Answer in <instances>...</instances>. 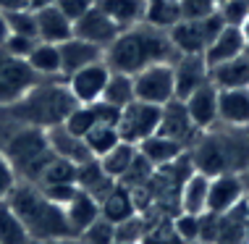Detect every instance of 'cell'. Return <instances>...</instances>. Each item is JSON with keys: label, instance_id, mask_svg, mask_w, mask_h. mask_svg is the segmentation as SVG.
Wrapping results in <instances>:
<instances>
[{"label": "cell", "instance_id": "20", "mask_svg": "<svg viewBox=\"0 0 249 244\" xmlns=\"http://www.w3.org/2000/svg\"><path fill=\"white\" fill-rule=\"evenodd\" d=\"M244 50H247V42H244V37H241L239 26H223V29L215 35V39L210 42V47L205 50L202 58L207 60V66H210V71H213L215 66H223L228 60L239 58Z\"/></svg>", "mask_w": 249, "mask_h": 244}, {"label": "cell", "instance_id": "47", "mask_svg": "<svg viewBox=\"0 0 249 244\" xmlns=\"http://www.w3.org/2000/svg\"><path fill=\"white\" fill-rule=\"evenodd\" d=\"M239 29H241V37H244V42H247V47H249V16H247V21L241 24Z\"/></svg>", "mask_w": 249, "mask_h": 244}, {"label": "cell", "instance_id": "30", "mask_svg": "<svg viewBox=\"0 0 249 244\" xmlns=\"http://www.w3.org/2000/svg\"><path fill=\"white\" fill-rule=\"evenodd\" d=\"M103 100L105 105H113V108H126L129 103L137 100L134 94V79L131 74H121V71H110V76L105 81V90H103Z\"/></svg>", "mask_w": 249, "mask_h": 244}, {"label": "cell", "instance_id": "4", "mask_svg": "<svg viewBox=\"0 0 249 244\" xmlns=\"http://www.w3.org/2000/svg\"><path fill=\"white\" fill-rule=\"evenodd\" d=\"M73 105H76V100L71 97L63 79H39L32 90H26L5 111L21 126L50 129L63 124L69 118V113L73 111Z\"/></svg>", "mask_w": 249, "mask_h": 244}, {"label": "cell", "instance_id": "41", "mask_svg": "<svg viewBox=\"0 0 249 244\" xmlns=\"http://www.w3.org/2000/svg\"><path fill=\"white\" fill-rule=\"evenodd\" d=\"M55 5H58V11L73 24V21H79L95 3H92V0H55Z\"/></svg>", "mask_w": 249, "mask_h": 244}, {"label": "cell", "instance_id": "28", "mask_svg": "<svg viewBox=\"0 0 249 244\" xmlns=\"http://www.w3.org/2000/svg\"><path fill=\"white\" fill-rule=\"evenodd\" d=\"M181 21L178 0H144V21L160 32H171Z\"/></svg>", "mask_w": 249, "mask_h": 244}, {"label": "cell", "instance_id": "7", "mask_svg": "<svg viewBox=\"0 0 249 244\" xmlns=\"http://www.w3.org/2000/svg\"><path fill=\"white\" fill-rule=\"evenodd\" d=\"M223 21H220L218 13L207 19H197V21H178L168 32L173 47H176L178 56H205V50L210 47V42L215 39L220 29H223Z\"/></svg>", "mask_w": 249, "mask_h": 244}, {"label": "cell", "instance_id": "1", "mask_svg": "<svg viewBox=\"0 0 249 244\" xmlns=\"http://www.w3.org/2000/svg\"><path fill=\"white\" fill-rule=\"evenodd\" d=\"M189 160L194 171L207 176L244 173L249 168V126L215 124L207 131H199L189 147Z\"/></svg>", "mask_w": 249, "mask_h": 244}, {"label": "cell", "instance_id": "3", "mask_svg": "<svg viewBox=\"0 0 249 244\" xmlns=\"http://www.w3.org/2000/svg\"><path fill=\"white\" fill-rule=\"evenodd\" d=\"M176 47H173L168 32H160L155 26L137 24L124 29L105 50L103 60L110 71L121 74H137L152 63H173L176 60Z\"/></svg>", "mask_w": 249, "mask_h": 244}, {"label": "cell", "instance_id": "19", "mask_svg": "<svg viewBox=\"0 0 249 244\" xmlns=\"http://www.w3.org/2000/svg\"><path fill=\"white\" fill-rule=\"evenodd\" d=\"M215 244H244L249 234V205L244 200L226 213H215Z\"/></svg>", "mask_w": 249, "mask_h": 244}, {"label": "cell", "instance_id": "38", "mask_svg": "<svg viewBox=\"0 0 249 244\" xmlns=\"http://www.w3.org/2000/svg\"><path fill=\"white\" fill-rule=\"evenodd\" d=\"M218 16L226 26H241L249 16V3L247 0H223L218 5Z\"/></svg>", "mask_w": 249, "mask_h": 244}, {"label": "cell", "instance_id": "44", "mask_svg": "<svg viewBox=\"0 0 249 244\" xmlns=\"http://www.w3.org/2000/svg\"><path fill=\"white\" fill-rule=\"evenodd\" d=\"M48 5H55V0H26V8H32V11L48 8Z\"/></svg>", "mask_w": 249, "mask_h": 244}, {"label": "cell", "instance_id": "13", "mask_svg": "<svg viewBox=\"0 0 249 244\" xmlns=\"http://www.w3.org/2000/svg\"><path fill=\"white\" fill-rule=\"evenodd\" d=\"M171 66H173V81H176V100L189 97L197 87L213 81L210 66L202 56H176Z\"/></svg>", "mask_w": 249, "mask_h": 244}, {"label": "cell", "instance_id": "23", "mask_svg": "<svg viewBox=\"0 0 249 244\" xmlns=\"http://www.w3.org/2000/svg\"><path fill=\"white\" fill-rule=\"evenodd\" d=\"M137 150L155 168V171H158V168L171 166V163H176L181 158V155H186L184 145H178V142L168 139V137H163V134H158V131H155L152 137H147L144 142H139Z\"/></svg>", "mask_w": 249, "mask_h": 244}, {"label": "cell", "instance_id": "48", "mask_svg": "<svg viewBox=\"0 0 249 244\" xmlns=\"http://www.w3.org/2000/svg\"><path fill=\"white\" fill-rule=\"evenodd\" d=\"M50 244H82L79 239H66V242H50Z\"/></svg>", "mask_w": 249, "mask_h": 244}, {"label": "cell", "instance_id": "26", "mask_svg": "<svg viewBox=\"0 0 249 244\" xmlns=\"http://www.w3.org/2000/svg\"><path fill=\"white\" fill-rule=\"evenodd\" d=\"M95 5L121 32L144 21V0H95Z\"/></svg>", "mask_w": 249, "mask_h": 244}, {"label": "cell", "instance_id": "37", "mask_svg": "<svg viewBox=\"0 0 249 244\" xmlns=\"http://www.w3.org/2000/svg\"><path fill=\"white\" fill-rule=\"evenodd\" d=\"M79 242H82V244H113V242H116V226H113L107 218L100 215L89 228H84V231H82Z\"/></svg>", "mask_w": 249, "mask_h": 244}, {"label": "cell", "instance_id": "29", "mask_svg": "<svg viewBox=\"0 0 249 244\" xmlns=\"http://www.w3.org/2000/svg\"><path fill=\"white\" fill-rule=\"evenodd\" d=\"M134 160H137V147L129 145V142H118L113 150H107L103 158H97L100 168H103L113 181L124 179V176L129 173V168L134 166Z\"/></svg>", "mask_w": 249, "mask_h": 244}, {"label": "cell", "instance_id": "24", "mask_svg": "<svg viewBox=\"0 0 249 244\" xmlns=\"http://www.w3.org/2000/svg\"><path fill=\"white\" fill-rule=\"evenodd\" d=\"M63 213H66V221H69L73 236L79 239L84 228H89L92 223L100 218V202L92 197V194H87L84 189H79V192L63 205Z\"/></svg>", "mask_w": 249, "mask_h": 244}, {"label": "cell", "instance_id": "15", "mask_svg": "<svg viewBox=\"0 0 249 244\" xmlns=\"http://www.w3.org/2000/svg\"><path fill=\"white\" fill-rule=\"evenodd\" d=\"M181 103H184L192 124L197 126L199 131H207V129H213L218 124V87H215L213 81L197 87V90H194L189 97H184Z\"/></svg>", "mask_w": 249, "mask_h": 244}, {"label": "cell", "instance_id": "31", "mask_svg": "<svg viewBox=\"0 0 249 244\" xmlns=\"http://www.w3.org/2000/svg\"><path fill=\"white\" fill-rule=\"evenodd\" d=\"M0 244H32L24 223L5 200H0Z\"/></svg>", "mask_w": 249, "mask_h": 244}, {"label": "cell", "instance_id": "42", "mask_svg": "<svg viewBox=\"0 0 249 244\" xmlns=\"http://www.w3.org/2000/svg\"><path fill=\"white\" fill-rule=\"evenodd\" d=\"M16 173H13V168H11V163L5 160V155L0 152V200H5L11 194V189L16 187Z\"/></svg>", "mask_w": 249, "mask_h": 244}, {"label": "cell", "instance_id": "8", "mask_svg": "<svg viewBox=\"0 0 249 244\" xmlns=\"http://www.w3.org/2000/svg\"><path fill=\"white\" fill-rule=\"evenodd\" d=\"M158 124H160V108L134 100L126 108H121L116 129L121 142H129V145L137 147L139 142H144L147 137H152L158 131Z\"/></svg>", "mask_w": 249, "mask_h": 244}, {"label": "cell", "instance_id": "18", "mask_svg": "<svg viewBox=\"0 0 249 244\" xmlns=\"http://www.w3.org/2000/svg\"><path fill=\"white\" fill-rule=\"evenodd\" d=\"M60 50V76H69V74L84 69V66H92L97 60H103L105 53L100 50L97 45L87 42V39H79V37H69L66 42L58 45Z\"/></svg>", "mask_w": 249, "mask_h": 244}, {"label": "cell", "instance_id": "9", "mask_svg": "<svg viewBox=\"0 0 249 244\" xmlns=\"http://www.w3.org/2000/svg\"><path fill=\"white\" fill-rule=\"evenodd\" d=\"M39 81V76L29 69L24 58H13L0 47V108L13 105L18 97L32 90Z\"/></svg>", "mask_w": 249, "mask_h": 244}, {"label": "cell", "instance_id": "40", "mask_svg": "<svg viewBox=\"0 0 249 244\" xmlns=\"http://www.w3.org/2000/svg\"><path fill=\"white\" fill-rule=\"evenodd\" d=\"M39 42V39H35V37H21V35H8L3 39V50L5 53H11L13 58H24L26 60V56L32 53V47H35Z\"/></svg>", "mask_w": 249, "mask_h": 244}, {"label": "cell", "instance_id": "52", "mask_svg": "<svg viewBox=\"0 0 249 244\" xmlns=\"http://www.w3.org/2000/svg\"><path fill=\"white\" fill-rule=\"evenodd\" d=\"M92 3H95V0H92Z\"/></svg>", "mask_w": 249, "mask_h": 244}, {"label": "cell", "instance_id": "53", "mask_svg": "<svg viewBox=\"0 0 249 244\" xmlns=\"http://www.w3.org/2000/svg\"><path fill=\"white\" fill-rule=\"evenodd\" d=\"M139 244H142V242H139Z\"/></svg>", "mask_w": 249, "mask_h": 244}, {"label": "cell", "instance_id": "32", "mask_svg": "<svg viewBox=\"0 0 249 244\" xmlns=\"http://www.w3.org/2000/svg\"><path fill=\"white\" fill-rule=\"evenodd\" d=\"M84 142H87V147H89L92 158H103L107 150H113V147L118 145L121 137H118V129L116 126L97 124V126H92L89 131L84 134Z\"/></svg>", "mask_w": 249, "mask_h": 244}, {"label": "cell", "instance_id": "46", "mask_svg": "<svg viewBox=\"0 0 249 244\" xmlns=\"http://www.w3.org/2000/svg\"><path fill=\"white\" fill-rule=\"evenodd\" d=\"M241 184H244V202L249 205V168L241 173Z\"/></svg>", "mask_w": 249, "mask_h": 244}, {"label": "cell", "instance_id": "54", "mask_svg": "<svg viewBox=\"0 0 249 244\" xmlns=\"http://www.w3.org/2000/svg\"><path fill=\"white\" fill-rule=\"evenodd\" d=\"M247 3H249V0H247Z\"/></svg>", "mask_w": 249, "mask_h": 244}, {"label": "cell", "instance_id": "33", "mask_svg": "<svg viewBox=\"0 0 249 244\" xmlns=\"http://www.w3.org/2000/svg\"><path fill=\"white\" fill-rule=\"evenodd\" d=\"M53 184H76V166L69 160L53 158L50 166L42 171L35 187H53Z\"/></svg>", "mask_w": 249, "mask_h": 244}, {"label": "cell", "instance_id": "17", "mask_svg": "<svg viewBox=\"0 0 249 244\" xmlns=\"http://www.w3.org/2000/svg\"><path fill=\"white\" fill-rule=\"evenodd\" d=\"M45 134H48V145H50V150L55 158L69 160L73 166H82V163L92 160V152H89V147H87V142L82 137H76L73 131H69L63 124L45 129Z\"/></svg>", "mask_w": 249, "mask_h": 244}, {"label": "cell", "instance_id": "34", "mask_svg": "<svg viewBox=\"0 0 249 244\" xmlns=\"http://www.w3.org/2000/svg\"><path fill=\"white\" fill-rule=\"evenodd\" d=\"M63 126L69 129V131H73L76 137H82L84 139V134L89 131L92 126H97V108L95 103H89V105H73V111L69 113V118L63 121Z\"/></svg>", "mask_w": 249, "mask_h": 244}, {"label": "cell", "instance_id": "50", "mask_svg": "<svg viewBox=\"0 0 249 244\" xmlns=\"http://www.w3.org/2000/svg\"><path fill=\"white\" fill-rule=\"evenodd\" d=\"M186 244H199V242H186Z\"/></svg>", "mask_w": 249, "mask_h": 244}, {"label": "cell", "instance_id": "12", "mask_svg": "<svg viewBox=\"0 0 249 244\" xmlns=\"http://www.w3.org/2000/svg\"><path fill=\"white\" fill-rule=\"evenodd\" d=\"M118 35H121V29L105 16L103 11L97 8V5H92V8L87 11L84 16L79 19V21H73V37L87 39V42L97 45L103 53L110 47V42H113Z\"/></svg>", "mask_w": 249, "mask_h": 244}, {"label": "cell", "instance_id": "11", "mask_svg": "<svg viewBox=\"0 0 249 244\" xmlns=\"http://www.w3.org/2000/svg\"><path fill=\"white\" fill-rule=\"evenodd\" d=\"M158 134H163V137L178 142V145L186 147V152H189V147L194 145V139L199 137V129L192 124L189 113H186V108L181 100H171V103H165L160 108V124H158Z\"/></svg>", "mask_w": 249, "mask_h": 244}, {"label": "cell", "instance_id": "43", "mask_svg": "<svg viewBox=\"0 0 249 244\" xmlns=\"http://www.w3.org/2000/svg\"><path fill=\"white\" fill-rule=\"evenodd\" d=\"M26 0H0V11H13V8H24Z\"/></svg>", "mask_w": 249, "mask_h": 244}, {"label": "cell", "instance_id": "49", "mask_svg": "<svg viewBox=\"0 0 249 244\" xmlns=\"http://www.w3.org/2000/svg\"><path fill=\"white\" fill-rule=\"evenodd\" d=\"M213 3H215V5H220V3H223V0H213Z\"/></svg>", "mask_w": 249, "mask_h": 244}, {"label": "cell", "instance_id": "6", "mask_svg": "<svg viewBox=\"0 0 249 244\" xmlns=\"http://www.w3.org/2000/svg\"><path fill=\"white\" fill-rule=\"evenodd\" d=\"M134 79V94L139 103L163 108L165 103L176 100V81H173V66L171 63H152L147 69L131 74Z\"/></svg>", "mask_w": 249, "mask_h": 244}, {"label": "cell", "instance_id": "22", "mask_svg": "<svg viewBox=\"0 0 249 244\" xmlns=\"http://www.w3.org/2000/svg\"><path fill=\"white\" fill-rule=\"evenodd\" d=\"M35 21H37V39L39 42L60 45L69 37H73V24L58 11V5H48V8L35 11Z\"/></svg>", "mask_w": 249, "mask_h": 244}, {"label": "cell", "instance_id": "51", "mask_svg": "<svg viewBox=\"0 0 249 244\" xmlns=\"http://www.w3.org/2000/svg\"><path fill=\"white\" fill-rule=\"evenodd\" d=\"M244 244H249V234H247V242H244Z\"/></svg>", "mask_w": 249, "mask_h": 244}, {"label": "cell", "instance_id": "35", "mask_svg": "<svg viewBox=\"0 0 249 244\" xmlns=\"http://www.w3.org/2000/svg\"><path fill=\"white\" fill-rule=\"evenodd\" d=\"M5 24H8V35H21V37H35L37 39V21L32 8H13L5 11Z\"/></svg>", "mask_w": 249, "mask_h": 244}, {"label": "cell", "instance_id": "16", "mask_svg": "<svg viewBox=\"0 0 249 244\" xmlns=\"http://www.w3.org/2000/svg\"><path fill=\"white\" fill-rule=\"evenodd\" d=\"M218 124L249 126V87H218Z\"/></svg>", "mask_w": 249, "mask_h": 244}, {"label": "cell", "instance_id": "10", "mask_svg": "<svg viewBox=\"0 0 249 244\" xmlns=\"http://www.w3.org/2000/svg\"><path fill=\"white\" fill-rule=\"evenodd\" d=\"M107 76H110L107 63L105 60H97V63L84 66V69L69 74L63 81H66V87H69L71 97L76 100L79 105H89V103H97V100L103 97Z\"/></svg>", "mask_w": 249, "mask_h": 244}, {"label": "cell", "instance_id": "5", "mask_svg": "<svg viewBox=\"0 0 249 244\" xmlns=\"http://www.w3.org/2000/svg\"><path fill=\"white\" fill-rule=\"evenodd\" d=\"M5 160L11 163L13 173L18 181H29L37 184V179L42 176V171L50 166V160L55 158L48 145V134L45 129H35V126H21L18 131H13L5 139L3 150Z\"/></svg>", "mask_w": 249, "mask_h": 244}, {"label": "cell", "instance_id": "2", "mask_svg": "<svg viewBox=\"0 0 249 244\" xmlns=\"http://www.w3.org/2000/svg\"><path fill=\"white\" fill-rule=\"evenodd\" d=\"M5 202L13 207L18 221L24 223L32 244H50V242H66L76 239L66 221V213L58 202H53L39 187L29 181H16Z\"/></svg>", "mask_w": 249, "mask_h": 244}, {"label": "cell", "instance_id": "39", "mask_svg": "<svg viewBox=\"0 0 249 244\" xmlns=\"http://www.w3.org/2000/svg\"><path fill=\"white\" fill-rule=\"evenodd\" d=\"M181 8V21H197V19H207L218 13V5L213 0H178Z\"/></svg>", "mask_w": 249, "mask_h": 244}, {"label": "cell", "instance_id": "25", "mask_svg": "<svg viewBox=\"0 0 249 244\" xmlns=\"http://www.w3.org/2000/svg\"><path fill=\"white\" fill-rule=\"evenodd\" d=\"M207 189H210V176L202 171H192L178 189V210L202 215L207 210Z\"/></svg>", "mask_w": 249, "mask_h": 244}, {"label": "cell", "instance_id": "27", "mask_svg": "<svg viewBox=\"0 0 249 244\" xmlns=\"http://www.w3.org/2000/svg\"><path fill=\"white\" fill-rule=\"evenodd\" d=\"M29 69L37 74L39 79H63L60 76V50L58 45L50 42H37L32 53L26 56Z\"/></svg>", "mask_w": 249, "mask_h": 244}, {"label": "cell", "instance_id": "36", "mask_svg": "<svg viewBox=\"0 0 249 244\" xmlns=\"http://www.w3.org/2000/svg\"><path fill=\"white\" fill-rule=\"evenodd\" d=\"M171 231L176 234V239L181 244L186 242H197L199 236V215H192V213H178L171 218Z\"/></svg>", "mask_w": 249, "mask_h": 244}, {"label": "cell", "instance_id": "14", "mask_svg": "<svg viewBox=\"0 0 249 244\" xmlns=\"http://www.w3.org/2000/svg\"><path fill=\"white\" fill-rule=\"evenodd\" d=\"M241 200H244L241 173H215V176H210L205 213H226V210L236 207Z\"/></svg>", "mask_w": 249, "mask_h": 244}, {"label": "cell", "instance_id": "45", "mask_svg": "<svg viewBox=\"0 0 249 244\" xmlns=\"http://www.w3.org/2000/svg\"><path fill=\"white\" fill-rule=\"evenodd\" d=\"M5 37H8V24H5V13L0 11V45H3Z\"/></svg>", "mask_w": 249, "mask_h": 244}, {"label": "cell", "instance_id": "21", "mask_svg": "<svg viewBox=\"0 0 249 244\" xmlns=\"http://www.w3.org/2000/svg\"><path fill=\"white\" fill-rule=\"evenodd\" d=\"M139 207H137V194L131 192L129 187L118 184L110 189V192L105 194L103 200H100V215L103 218H107L113 223V226H118V223L129 221L131 215H137Z\"/></svg>", "mask_w": 249, "mask_h": 244}]
</instances>
